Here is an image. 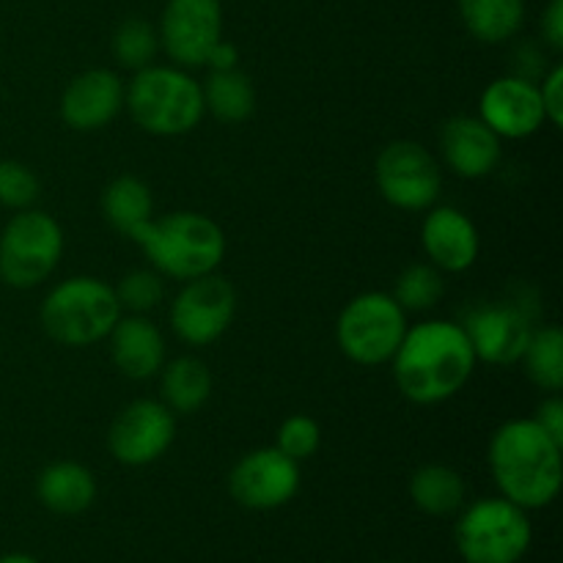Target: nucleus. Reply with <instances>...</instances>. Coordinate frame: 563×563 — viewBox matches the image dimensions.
Masks as SVG:
<instances>
[{"mask_svg":"<svg viewBox=\"0 0 563 563\" xmlns=\"http://www.w3.org/2000/svg\"><path fill=\"white\" fill-rule=\"evenodd\" d=\"M443 291V275L434 264H412L396 280L394 297L405 311H429L432 306H438Z\"/></svg>","mask_w":563,"mask_h":563,"instance_id":"cd10ccee","label":"nucleus"},{"mask_svg":"<svg viewBox=\"0 0 563 563\" xmlns=\"http://www.w3.org/2000/svg\"><path fill=\"white\" fill-rule=\"evenodd\" d=\"M445 165L462 179H484L500 163V137L476 115H454L440 132Z\"/></svg>","mask_w":563,"mask_h":563,"instance_id":"a211bd4d","label":"nucleus"},{"mask_svg":"<svg viewBox=\"0 0 563 563\" xmlns=\"http://www.w3.org/2000/svg\"><path fill=\"white\" fill-rule=\"evenodd\" d=\"M482 115L478 119L504 141H522L548 124L539 97V86L522 75L498 77L482 93Z\"/></svg>","mask_w":563,"mask_h":563,"instance_id":"2eb2a0df","label":"nucleus"},{"mask_svg":"<svg viewBox=\"0 0 563 563\" xmlns=\"http://www.w3.org/2000/svg\"><path fill=\"white\" fill-rule=\"evenodd\" d=\"M159 275L192 280L214 273L225 256V234L201 212H170L152 218L130 236Z\"/></svg>","mask_w":563,"mask_h":563,"instance_id":"7ed1b4c3","label":"nucleus"},{"mask_svg":"<svg viewBox=\"0 0 563 563\" xmlns=\"http://www.w3.org/2000/svg\"><path fill=\"white\" fill-rule=\"evenodd\" d=\"M38 185L36 174L25 163L16 159H0V203L9 209H31L36 203Z\"/></svg>","mask_w":563,"mask_h":563,"instance_id":"7c9ffc66","label":"nucleus"},{"mask_svg":"<svg viewBox=\"0 0 563 563\" xmlns=\"http://www.w3.org/2000/svg\"><path fill=\"white\" fill-rule=\"evenodd\" d=\"M0 563H42V561L33 559V555L27 553H5L0 555Z\"/></svg>","mask_w":563,"mask_h":563,"instance_id":"c9c22d12","label":"nucleus"},{"mask_svg":"<svg viewBox=\"0 0 563 563\" xmlns=\"http://www.w3.org/2000/svg\"><path fill=\"white\" fill-rule=\"evenodd\" d=\"M526 374L537 388L559 394L563 388V333L555 324L533 330L520 357Z\"/></svg>","mask_w":563,"mask_h":563,"instance_id":"a878e982","label":"nucleus"},{"mask_svg":"<svg viewBox=\"0 0 563 563\" xmlns=\"http://www.w3.org/2000/svg\"><path fill=\"white\" fill-rule=\"evenodd\" d=\"M201 93L203 108L225 124H240V121L251 119V113L256 110V88H253L251 77L240 69L212 71L201 86Z\"/></svg>","mask_w":563,"mask_h":563,"instance_id":"393cba45","label":"nucleus"},{"mask_svg":"<svg viewBox=\"0 0 563 563\" xmlns=\"http://www.w3.org/2000/svg\"><path fill=\"white\" fill-rule=\"evenodd\" d=\"M159 49L157 27L141 16H130L113 33V55L124 69H143L154 60Z\"/></svg>","mask_w":563,"mask_h":563,"instance_id":"bb28decb","label":"nucleus"},{"mask_svg":"<svg viewBox=\"0 0 563 563\" xmlns=\"http://www.w3.org/2000/svg\"><path fill=\"white\" fill-rule=\"evenodd\" d=\"M236 60H240V53H236L234 44L225 42V38H220V42L214 44V47L209 49V55H207V66L212 71L236 69Z\"/></svg>","mask_w":563,"mask_h":563,"instance_id":"f704fd0d","label":"nucleus"},{"mask_svg":"<svg viewBox=\"0 0 563 563\" xmlns=\"http://www.w3.org/2000/svg\"><path fill=\"white\" fill-rule=\"evenodd\" d=\"M407 311L385 291L352 297L335 322L339 350L357 366H383L399 350L407 333Z\"/></svg>","mask_w":563,"mask_h":563,"instance_id":"0eeeda50","label":"nucleus"},{"mask_svg":"<svg viewBox=\"0 0 563 563\" xmlns=\"http://www.w3.org/2000/svg\"><path fill=\"white\" fill-rule=\"evenodd\" d=\"M410 498L423 515L451 517L465 506V482L449 465H423L410 476Z\"/></svg>","mask_w":563,"mask_h":563,"instance_id":"5701e85b","label":"nucleus"},{"mask_svg":"<svg viewBox=\"0 0 563 563\" xmlns=\"http://www.w3.org/2000/svg\"><path fill=\"white\" fill-rule=\"evenodd\" d=\"M300 489V462L278 449H256L242 456L229 473V493L240 506L273 511L289 504Z\"/></svg>","mask_w":563,"mask_h":563,"instance_id":"ddd939ff","label":"nucleus"},{"mask_svg":"<svg viewBox=\"0 0 563 563\" xmlns=\"http://www.w3.org/2000/svg\"><path fill=\"white\" fill-rule=\"evenodd\" d=\"M36 498L53 515H82L97 500V478L80 462H53V465H47L38 473Z\"/></svg>","mask_w":563,"mask_h":563,"instance_id":"aec40b11","label":"nucleus"},{"mask_svg":"<svg viewBox=\"0 0 563 563\" xmlns=\"http://www.w3.org/2000/svg\"><path fill=\"white\" fill-rule=\"evenodd\" d=\"M377 190L390 207L405 212H423L438 203L443 190L438 159L416 141H394L377 154L374 163Z\"/></svg>","mask_w":563,"mask_h":563,"instance_id":"1a4fd4ad","label":"nucleus"},{"mask_svg":"<svg viewBox=\"0 0 563 563\" xmlns=\"http://www.w3.org/2000/svg\"><path fill=\"white\" fill-rule=\"evenodd\" d=\"M533 421H537L539 427H542L544 432L555 440V443L563 445V401L559 399V396L553 394L550 399H544L542 405H539Z\"/></svg>","mask_w":563,"mask_h":563,"instance_id":"473e14b6","label":"nucleus"},{"mask_svg":"<svg viewBox=\"0 0 563 563\" xmlns=\"http://www.w3.org/2000/svg\"><path fill=\"white\" fill-rule=\"evenodd\" d=\"M421 245L440 273H465L476 264L482 236L462 209L432 207L421 225Z\"/></svg>","mask_w":563,"mask_h":563,"instance_id":"f3484780","label":"nucleus"},{"mask_svg":"<svg viewBox=\"0 0 563 563\" xmlns=\"http://www.w3.org/2000/svg\"><path fill=\"white\" fill-rule=\"evenodd\" d=\"M563 445L533 418H515L495 429L487 462L506 500L533 511L553 504L563 484Z\"/></svg>","mask_w":563,"mask_h":563,"instance_id":"f03ea898","label":"nucleus"},{"mask_svg":"<svg viewBox=\"0 0 563 563\" xmlns=\"http://www.w3.org/2000/svg\"><path fill=\"white\" fill-rule=\"evenodd\" d=\"M121 319V302L113 286L91 275L66 278L42 302V324L64 346H91L108 339Z\"/></svg>","mask_w":563,"mask_h":563,"instance_id":"39448f33","label":"nucleus"},{"mask_svg":"<svg viewBox=\"0 0 563 563\" xmlns=\"http://www.w3.org/2000/svg\"><path fill=\"white\" fill-rule=\"evenodd\" d=\"M165 286L159 273L154 269H132L115 286V297L121 302V311L130 313H148L163 302Z\"/></svg>","mask_w":563,"mask_h":563,"instance_id":"c85d7f7f","label":"nucleus"},{"mask_svg":"<svg viewBox=\"0 0 563 563\" xmlns=\"http://www.w3.org/2000/svg\"><path fill=\"white\" fill-rule=\"evenodd\" d=\"M467 341H471L476 361L493 363V366H511L526 352L528 339L537 328L526 308L495 302V306H478L467 313L465 324Z\"/></svg>","mask_w":563,"mask_h":563,"instance_id":"4468645a","label":"nucleus"},{"mask_svg":"<svg viewBox=\"0 0 563 563\" xmlns=\"http://www.w3.org/2000/svg\"><path fill=\"white\" fill-rule=\"evenodd\" d=\"M159 374H163L159 396L170 412L190 416V412L201 410L212 396V372L198 357H176L168 366L159 368Z\"/></svg>","mask_w":563,"mask_h":563,"instance_id":"412c9836","label":"nucleus"},{"mask_svg":"<svg viewBox=\"0 0 563 563\" xmlns=\"http://www.w3.org/2000/svg\"><path fill=\"white\" fill-rule=\"evenodd\" d=\"M102 214L119 234L132 236V231L154 218L152 190L137 176H115L102 192Z\"/></svg>","mask_w":563,"mask_h":563,"instance_id":"b1692460","label":"nucleus"},{"mask_svg":"<svg viewBox=\"0 0 563 563\" xmlns=\"http://www.w3.org/2000/svg\"><path fill=\"white\" fill-rule=\"evenodd\" d=\"M542 36L555 53L563 49V0H550L542 16Z\"/></svg>","mask_w":563,"mask_h":563,"instance_id":"72a5a7b5","label":"nucleus"},{"mask_svg":"<svg viewBox=\"0 0 563 563\" xmlns=\"http://www.w3.org/2000/svg\"><path fill=\"white\" fill-rule=\"evenodd\" d=\"M174 412L163 401L137 399L113 418L108 432V449L121 465L143 467L157 462L174 445Z\"/></svg>","mask_w":563,"mask_h":563,"instance_id":"f8f14e48","label":"nucleus"},{"mask_svg":"<svg viewBox=\"0 0 563 563\" xmlns=\"http://www.w3.org/2000/svg\"><path fill=\"white\" fill-rule=\"evenodd\" d=\"M539 97H542L544 119L550 126L563 124V66L555 64L553 69L544 75L542 86H539Z\"/></svg>","mask_w":563,"mask_h":563,"instance_id":"2f4dec72","label":"nucleus"},{"mask_svg":"<svg viewBox=\"0 0 563 563\" xmlns=\"http://www.w3.org/2000/svg\"><path fill=\"white\" fill-rule=\"evenodd\" d=\"M319 445H322V427L311 416H289L275 434V449L295 462L311 460Z\"/></svg>","mask_w":563,"mask_h":563,"instance_id":"c756f323","label":"nucleus"},{"mask_svg":"<svg viewBox=\"0 0 563 563\" xmlns=\"http://www.w3.org/2000/svg\"><path fill=\"white\" fill-rule=\"evenodd\" d=\"M124 82L110 69H88L71 77L60 97V119L77 132L108 126L124 108Z\"/></svg>","mask_w":563,"mask_h":563,"instance_id":"dca6fc26","label":"nucleus"},{"mask_svg":"<svg viewBox=\"0 0 563 563\" xmlns=\"http://www.w3.org/2000/svg\"><path fill=\"white\" fill-rule=\"evenodd\" d=\"M108 339L110 357L126 379H148L165 366V339L146 313L121 317Z\"/></svg>","mask_w":563,"mask_h":563,"instance_id":"6ab92c4d","label":"nucleus"},{"mask_svg":"<svg viewBox=\"0 0 563 563\" xmlns=\"http://www.w3.org/2000/svg\"><path fill=\"white\" fill-rule=\"evenodd\" d=\"M64 253V229L38 209H20L0 234V278L14 289H33L53 275Z\"/></svg>","mask_w":563,"mask_h":563,"instance_id":"6e6552de","label":"nucleus"},{"mask_svg":"<svg viewBox=\"0 0 563 563\" xmlns=\"http://www.w3.org/2000/svg\"><path fill=\"white\" fill-rule=\"evenodd\" d=\"M462 25L484 44H504L526 22V0H456Z\"/></svg>","mask_w":563,"mask_h":563,"instance_id":"4be33fe9","label":"nucleus"},{"mask_svg":"<svg viewBox=\"0 0 563 563\" xmlns=\"http://www.w3.org/2000/svg\"><path fill=\"white\" fill-rule=\"evenodd\" d=\"M124 104L143 132L157 137L187 135L203 119L201 82L181 66H143L124 91Z\"/></svg>","mask_w":563,"mask_h":563,"instance_id":"20e7f679","label":"nucleus"},{"mask_svg":"<svg viewBox=\"0 0 563 563\" xmlns=\"http://www.w3.org/2000/svg\"><path fill=\"white\" fill-rule=\"evenodd\" d=\"M454 544L465 563H520L531 550L528 511L498 498H482L456 511Z\"/></svg>","mask_w":563,"mask_h":563,"instance_id":"423d86ee","label":"nucleus"},{"mask_svg":"<svg viewBox=\"0 0 563 563\" xmlns=\"http://www.w3.org/2000/svg\"><path fill=\"white\" fill-rule=\"evenodd\" d=\"M236 313V291L220 275L209 273L185 280L170 306V328L185 344L207 346L229 330Z\"/></svg>","mask_w":563,"mask_h":563,"instance_id":"9d476101","label":"nucleus"},{"mask_svg":"<svg viewBox=\"0 0 563 563\" xmlns=\"http://www.w3.org/2000/svg\"><path fill=\"white\" fill-rule=\"evenodd\" d=\"M157 36L176 66H203L209 49L223 38V5L220 0H168Z\"/></svg>","mask_w":563,"mask_h":563,"instance_id":"9b49d317","label":"nucleus"},{"mask_svg":"<svg viewBox=\"0 0 563 563\" xmlns=\"http://www.w3.org/2000/svg\"><path fill=\"white\" fill-rule=\"evenodd\" d=\"M390 363L401 396L412 405L427 407L460 394L478 361L462 324L429 319L407 328Z\"/></svg>","mask_w":563,"mask_h":563,"instance_id":"f257e3e1","label":"nucleus"}]
</instances>
